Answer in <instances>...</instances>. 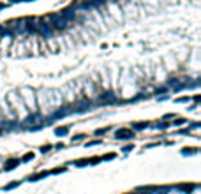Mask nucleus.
<instances>
[{"mask_svg":"<svg viewBox=\"0 0 201 194\" xmlns=\"http://www.w3.org/2000/svg\"><path fill=\"white\" fill-rule=\"evenodd\" d=\"M88 110H92V101H81V102H78L74 108H71V111L72 113H85V111H88Z\"/></svg>","mask_w":201,"mask_h":194,"instance_id":"f257e3e1","label":"nucleus"},{"mask_svg":"<svg viewBox=\"0 0 201 194\" xmlns=\"http://www.w3.org/2000/svg\"><path fill=\"white\" fill-rule=\"evenodd\" d=\"M115 138L117 140H132L134 138V131H131V129H118L115 132Z\"/></svg>","mask_w":201,"mask_h":194,"instance_id":"f03ea898","label":"nucleus"},{"mask_svg":"<svg viewBox=\"0 0 201 194\" xmlns=\"http://www.w3.org/2000/svg\"><path fill=\"white\" fill-rule=\"evenodd\" d=\"M21 163H19V159H9L7 163H5V166H4V170L5 171H11V170H14L16 166H19Z\"/></svg>","mask_w":201,"mask_h":194,"instance_id":"7ed1b4c3","label":"nucleus"},{"mask_svg":"<svg viewBox=\"0 0 201 194\" xmlns=\"http://www.w3.org/2000/svg\"><path fill=\"white\" fill-rule=\"evenodd\" d=\"M39 118H41V117H39L37 113H34V115H30V117H26L23 124H25V125H30V124H35V122H37Z\"/></svg>","mask_w":201,"mask_h":194,"instance_id":"20e7f679","label":"nucleus"},{"mask_svg":"<svg viewBox=\"0 0 201 194\" xmlns=\"http://www.w3.org/2000/svg\"><path fill=\"white\" fill-rule=\"evenodd\" d=\"M69 132V127H57L55 129V134L57 136H64V134H67Z\"/></svg>","mask_w":201,"mask_h":194,"instance_id":"39448f33","label":"nucleus"},{"mask_svg":"<svg viewBox=\"0 0 201 194\" xmlns=\"http://www.w3.org/2000/svg\"><path fill=\"white\" fill-rule=\"evenodd\" d=\"M32 159H34V155H32V154H25V155L19 159V163H28V161H32Z\"/></svg>","mask_w":201,"mask_h":194,"instance_id":"423d86ee","label":"nucleus"},{"mask_svg":"<svg viewBox=\"0 0 201 194\" xmlns=\"http://www.w3.org/2000/svg\"><path fill=\"white\" fill-rule=\"evenodd\" d=\"M145 127H148V124H147V122H145V124H134V125H132V129H136V131L145 129Z\"/></svg>","mask_w":201,"mask_h":194,"instance_id":"0eeeda50","label":"nucleus"},{"mask_svg":"<svg viewBox=\"0 0 201 194\" xmlns=\"http://www.w3.org/2000/svg\"><path fill=\"white\" fill-rule=\"evenodd\" d=\"M18 185H19L18 182H11L9 185H5V187H4V191H11V189H14V187H18Z\"/></svg>","mask_w":201,"mask_h":194,"instance_id":"6e6552de","label":"nucleus"},{"mask_svg":"<svg viewBox=\"0 0 201 194\" xmlns=\"http://www.w3.org/2000/svg\"><path fill=\"white\" fill-rule=\"evenodd\" d=\"M168 125H170V124H164V122H161V124H155V127H157V129H166Z\"/></svg>","mask_w":201,"mask_h":194,"instance_id":"1a4fd4ad","label":"nucleus"},{"mask_svg":"<svg viewBox=\"0 0 201 194\" xmlns=\"http://www.w3.org/2000/svg\"><path fill=\"white\" fill-rule=\"evenodd\" d=\"M185 124V120H182V118H178L177 122H173V125H184Z\"/></svg>","mask_w":201,"mask_h":194,"instance_id":"9d476101","label":"nucleus"},{"mask_svg":"<svg viewBox=\"0 0 201 194\" xmlns=\"http://www.w3.org/2000/svg\"><path fill=\"white\" fill-rule=\"evenodd\" d=\"M48 150H51V145H46V147H42V148H41V152H42V154H46Z\"/></svg>","mask_w":201,"mask_h":194,"instance_id":"9b49d317","label":"nucleus"},{"mask_svg":"<svg viewBox=\"0 0 201 194\" xmlns=\"http://www.w3.org/2000/svg\"><path fill=\"white\" fill-rule=\"evenodd\" d=\"M64 171H65V168H55L51 173H64Z\"/></svg>","mask_w":201,"mask_h":194,"instance_id":"f8f14e48","label":"nucleus"},{"mask_svg":"<svg viewBox=\"0 0 201 194\" xmlns=\"http://www.w3.org/2000/svg\"><path fill=\"white\" fill-rule=\"evenodd\" d=\"M106 131H108V129H97V131H95V134H97V136H101V134H104Z\"/></svg>","mask_w":201,"mask_h":194,"instance_id":"ddd939ff","label":"nucleus"},{"mask_svg":"<svg viewBox=\"0 0 201 194\" xmlns=\"http://www.w3.org/2000/svg\"><path fill=\"white\" fill-rule=\"evenodd\" d=\"M101 143H102V141H99V140H97V141H90L88 147H95V145H101Z\"/></svg>","mask_w":201,"mask_h":194,"instance_id":"4468645a","label":"nucleus"},{"mask_svg":"<svg viewBox=\"0 0 201 194\" xmlns=\"http://www.w3.org/2000/svg\"><path fill=\"white\" fill-rule=\"evenodd\" d=\"M187 101H189V97H180L178 99V102H187Z\"/></svg>","mask_w":201,"mask_h":194,"instance_id":"2eb2a0df","label":"nucleus"},{"mask_svg":"<svg viewBox=\"0 0 201 194\" xmlns=\"http://www.w3.org/2000/svg\"><path fill=\"white\" fill-rule=\"evenodd\" d=\"M131 150H132V145L131 147H124V152H131Z\"/></svg>","mask_w":201,"mask_h":194,"instance_id":"dca6fc26","label":"nucleus"},{"mask_svg":"<svg viewBox=\"0 0 201 194\" xmlns=\"http://www.w3.org/2000/svg\"><path fill=\"white\" fill-rule=\"evenodd\" d=\"M101 2H106V0H101Z\"/></svg>","mask_w":201,"mask_h":194,"instance_id":"f3484780","label":"nucleus"},{"mask_svg":"<svg viewBox=\"0 0 201 194\" xmlns=\"http://www.w3.org/2000/svg\"><path fill=\"white\" fill-rule=\"evenodd\" d=\"M0 131H2V129H0Z\"/></svg>","mask_w":201,"mask_h":194,"instance_id":"a211bd4d","label":"nucleus"}]
</instances>
